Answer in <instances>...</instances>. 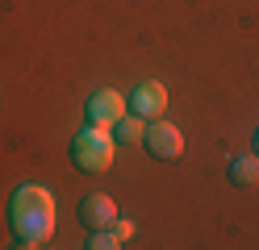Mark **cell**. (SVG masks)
<instances>
[{"label": "cell", "mask_w": 259, "mask_h": 250, "mask_svg": "<svg viewBox=\"0 0 259 250\" xmlns=\"http://www.w3.org/2000/svg\"><path fill=\"white\" fill-rule=\"evenodd\" d=\"M88 125H105V129H113V121L125 113V96L121 92H113V88H101V92H92L88 96Z\"/></svg>", "instance_id": "cell-4"}, {"label": "cell", "mask_w": 259, "mask_h": 250, "mask_svg": "<svg viewBox=\"0 0 259 250\" xmlns=\"http://www.w3.org/2000/svg\"><path fill=\"white\" fill-rule=\"evenodd\" d=\"M113 233H117L121 242H130L134 238V221H113Z\"/></svg>", "instance_id": "cell-10"}, {"label": "cell", "mask_w": 259, "mask_h": 250, "mask_svg": "<svg viewBox=\"0 0 259 250\" xmlns=\"http://www.w3.org/2000/svg\"><path fill=\"white\" fill-rule=\"evenodd\" d=\"M142 146H147L155 159H180V150H184V133L176 129L171 121H163V117H151L147 133H142Z\"/></svg>", "instance_id": "cell-3"}, {"label": "cell", "mask_w": 259, "mask_h": 250, "mask_svg": "<svg viewBox=\"0 0 259 250\" xmlns=\"http://www.w3.org/2000/svg\"><path fill=\"white\" fill-rule=\"evenodd\" d=\"M255 155H259V129H255Z\"/></svg>", "instance_id": "cell-11"}, {"label": "cell", "mask_w": 259, "mask_h": 250, "mask_svg": "<svg viewBox=\"0 0 259 250\" xmlns=\"http://www.w3.org/2000/svg\"><path fill=\"white\" fill-rule=\"evenodd\" d=\"M121 246V238L113 233V225L109 229H88V250H117Z\"/></svg>", "instance_id": "cell-9"}, {"label": "cell", "mask_w": 259, "mask_h": 250, "mask_svg": "<svg viewBox=\"0 0 259 250\" xmlns=\"http://www.w3.org/2000/svg\"><path fill=\"white\" fill-rule=\"evenodd\" d=\"M79 221H84V229H109L113 221H117V205H113V196L88 192L84 200H79Z\"/></svg>", "instance_id": "cell-6"}, {"label": "cell", "mask_w": 259, "mask_h": 250, "mask_svg": "<svg viewBox=\"0 0 259 250\" xmlns=\"http://www.w3.org/2000/svg\"><path fill=\"white\" fill-rule=\"evenodd\" d=\"M9 225H13V246H42L55 233V196L38 183H21L9 200Z\"/></svg>", "instance_id": "cell-1"}, {"label": "cell", "mask_w": 259, "mask_h": 250, "mask_svg": "<svg viewBox=\"0 0 259 250\" xmlns=\"http://www.w3.org/2000/svg\"><path fill=\"white\" fill-rule=\"evenodd\" d=\"M230 183L234 188H255L259 183V155H238V159H230Z\"/></svg>", "instance_id": "cell-7"}, {"label": "cell", "mask_w": 259, "mask_h": 250, "mask_svg": "<svg viewBox=\"0 0 259 250\" xmlns=\"http://www.w3.org/2000/svg\"><path fill=\"white\" fill-rule=\"evenodd\" d=\"M109 133H113V142H125V146H130V142H142L147 125H142V117H138V113H121L117 121H113Z\"/></svg>", "instance_id": "cell-8"}, {"label": "cell", "mask_w": 259, "mask_h": 250, "mask_svg": "<svg viewBox=\"0 0 259 250\" xmlns=\"http://www.w3.org/2000/svg\"><path fill=\"white\" fill-rule=\"evenodd\" d=\"M130 113H138L142 121H147V117H159L167 109V88L163 83H155V79H142L134 92H130V105H125Z\"/></svg>", "instance_id": "cell-5"}, {"label": "cell", "mask_w": 259, "mask_h": 250, "mask_svg": "<svg viewBox=\"0 0 259 250\" xmlns=\"http://www.w3.org/2000/svg\"><path fill=\"white\" fill-rule=\"evenodd\" d=\"M113 133L105 129V125H84L71 138V163L79 167V171H88V175H96V171H105V167L113 163Z\"/></svg>", "instance_id": "cell-2"}]
</instances>
